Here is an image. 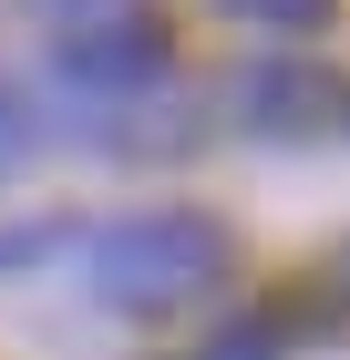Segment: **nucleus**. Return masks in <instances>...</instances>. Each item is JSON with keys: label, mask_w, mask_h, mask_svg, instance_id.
<instances>
[{"label": "nucleus", "mask_w": 350, "mask_h": 360, "mask_svg": "<svg viewBox=\"0 0 350 360\" xmlns=\"http://www.w3.org/2000/svg\"><path fill=\"white\" fill-rule=\"evenodd\" d=\"M227 226L196 217V206H144V217H113L93 237V299L124 309V319H155V309H186L227 278Z\"/></svg>", "instance_id": "obj_1"}, {"label": "nucleus", "mask_w": 350, "mask_h": 360, "mask_svg": "<svg viewBox=\"0 0 350 360\" xmlns=\"http://www.w3.org/2000/svg\"><path fill=\"white\" fill-rule=\"evenodd\" d=\"M52 72L73 93H144L165 72V21L144 0H124V11H104L82 31H52Z\"/></svg>", "instance_id": "obj_2"}, {"label": "nucleus", "mask_w": 350, "mask_h": 360, "mask_svg": "<svg viewBox=\"0 0 350 360\" xmlns=\"http://www.w3.org/2000/svg\"><path fill=\"white\" fill-rule=\"evenodd\" d=\"M237 103L258 113V134H309V124L340 113V93H330V72H309V62H258L237 83Z\"/></svg>", "instance_id": "obj_3"}, {"label": "nucleus", "mask_w": 350, "mask_h": 360, "mask_svg": "<svg viewBox=\"0 0 350 360\" xmlns=\"http://www.w3.org/2000/svg\"><path fill=\"white\" fill-rule=\"evenodd\" d=\"M289 340H299V309H237L227 330H206L175 360H289Z\"/></svg>", "instance_id": "obj_4"}, {"label": "nucleus", "mask_w": 350, "mask_h": 360, "mask_svg": "<svg viewBox=\"0 0 350 360\" xmlns=\"http://www.w3.org/2000/svg\"><path fill=\"white\" fill-rule=\"evenodd\" d=\"M216 11H227V21H258V31H330V11H340V0H216Z\"/></svg>", "instance_id": "obj_5"}, {"label": "nucleus", "mask_w": 350, "mask_h": 360, "mask_svg": "<svg viewBox=\"0 0 350 360\" xmlns=\"http://www.w3.org/2000/svg\"><path fill=\"white\" fill-rule=\"evenodd\" d=\"M31 144H42V124H31V103H21V93H11V83H0V175H11V165H21V155H31Z\"/></svg>", "instance_id": "obj_6"}, {"label": "nucleus", "mask_w": 350, "mask_h": 360, "mask_svg": "<svg viewBox=\"0 0 350 360\" xmlns=\"http://www.w3.org/2000/svg\"><path fill=\"white\" fill-rule=\"evenodd\" d=\"M21 11H42L52 31H82V21H104V11H124V0H21Z\"/></svg>", "instance_id": "obj_7"}]
</instances>
